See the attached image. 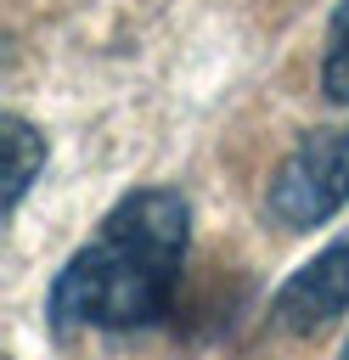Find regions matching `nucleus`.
<instances>
[{"instance_id":"nucleus-3","label":"nucleus","mask_w":349,"mask_h":360,"mask_svg":"<svg viewBox=\"0 0 349 360\" xmlns=\"http://www.w3.org/2000/svg\"><path fill=\"white\" fill-rule=\"evenodd\" d=\"M338 315H349V231L332 236L315 259H304L270 298V321L293 338H315Z\"/></svg>"},{"instance_id":"nucleus-1","label":"nucleus","mask_w":349,"mask_h":360,"mask_svg":"<svg viewBox=\"0 0 349 360\" xmlns=\"http://www.w3.org/2000/svg\"><path fill=\"white\" fill-rule=\"evenodd\" d=\"M191 248V202L174 186H141L107 208L96 236L56 270L45 321L56 338L73 332H135L174 309Z\"/></svg>"},{"instance_id":"nucleus-5","label":"nucleus","mask_w":349,"mask_h":360,"mask_svg":"<svg viewBox=\"0 0 349 360\" xmlns=\"http://www.w3.org/2000/svg\"><path fill=\"white\" fill-rule=\"evenodd\" d=\"M321 96L332 107H349V0L326 17V51H321Z\"/></svg>"},{"instance_id":"nucleus-4","label":"nucleus","mask_w":349,"mask_h":360,"mask_svg":"<svg viewBox=\"0 0 349 360\" xmlns=\"http://www.w3.org/2000/svg\"><path fill=\"white\" fill-rule=\"evenodd\" d=\"M0 129H6V214H17L23 197H28V186H34L39 169H45V135H39L23 112H6Z\"/></svg>"},{"instance_id":"nucleus-2","label":"nucleus","mask_w":349,"mask_h":360,"mask_svg":"<svg viewBox=\"0 0 349 360\" xmlns=\"http://www.w3.org/2000/svg\"><path fill=\"white\" fill-rule=\"evenodd\" d=\"M349 202V124L304 129L265 186V214L281 231H315Z\"/></svg>"},{"instance_id":"nucleus-6","label":"nucleus","mask_w":349,"mask_h":360,"mask_svg":"<svg viewBox=\"0 0 349 360\" xmlns=\"http://www.w3.org/2000/svg\"><path fill=\"white\" fill-rule=\"evenodd\" d=\"M338 360H349V338H343V349H338Z\"/></svg>"}]
</instances>
